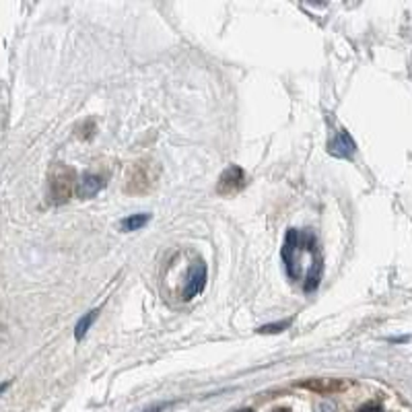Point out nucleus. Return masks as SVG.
Here are the masks:
<instances>
[{
    "label": "nucleus",
    "mask_w": 412,
    "mask_h": 412,
    "mask_svg": "<svg viewBox=\"0 0 412 412\" xmlns=\"http://www.w3.org/2000/svg\"><path fill=\"white\" fill-rule=\"evenodd\" d=\"M102 188L103 179L99 175H85L76 186V194H78V198H93L95 194H99Z\"/></svg>",
    "instance_id": "6"
},
{
    "label": "nucleus",
    "mask_w": 412,
    "mask_h": 412,
    "mask_svg": "<svg viewBox=\"0 0 412 412\" xmlns=\"http://www.w3.org/2000/svg\"><path fill=\"white\" fill-rule=\"evenodd\" d=\"M238 412H254V411H252V408H241V411H238Z\"/></svg>",
    "instance_id": "12"
},
{
    "label": "nucleus",
    "mask_w": 412,
    "mask_h": 412,
    "mask_svg": "<svg viewBox=\"0 0 412 412\" xmlns=\"http://www.w3.org/2000/svg\"><path fill=\"white\" fill-rule=\"evenodd\" d=\"M149 214L146 212H142V214H132V217H128V219H124L122 221V231H137L140 227H144L146 223H149Z\"/></svg>",
    "instance_id": "8"
},
{
    "label": "nucleus",
    "mask_w": 412,
    "mask_h": 412,
    "mask_svg": "<svg viewBox=\"0 0 412 412\" xmlns=\"http://www.w3.org/2000/svg\"><path fill=\"white\" fill-rule=\"evenodd\" d=\"M97 313H99V311H97V309H93V311H89L87 315H83V317L78 320V324H76V330H74V336H76L78 341H81V338L87 334V330L91 328V324L97 320Z\"/></svg>",
    "instance_id": "7"
},
{
    "label": "nucleus",
    "mask_w": 412,
    "mask_h": 412,
    "mask_svg": "<svg viewBox=\"0 0 412 412\" xmlns=\"http://www.w3.org/2000/svg\"><path fill=\"white\" fill-rule=\"evenodd\" d=\"M243 184H245V173L241 172L240 167L231 165L229 170H225V173L221 175L217 190H219L223 196H229V194L240 192L241 188H243Z\"/></svg>",
    "instance_id": "4"
},
{
    "label": "nucleus",
    "mask_w": 412,
    "mask_h": 412,
    "mask_svg": "<svg viewBox=\"0 0 412 412\" xmlns=\"http://www.w3.org/2000/svg\"><path fill=\"white\" fill-rule=\"evenodd\" d=\"M70 190H72V172L58 165L52 173V181H50V192H52V200L56 205L67 202L70 198Z\"/></svg>",
    "instance_id": "2"
},
{
    "label": "nucleus",
    "mask_w": 412,
    "mask_h": 412,
    "mask_svg": "<svg viewBox=\"0 0 412 412\" xmlns=\"http://www.w3.org/2000/svg\"><path fill=\"white\" fill-rule=\"evenodd\" d=\"M205 280H206L205 262H196V264L190 268V275H188V280H186V287H184L181 297H184L186 301H188V299H192V297H196V295L202 291Z\"/></svg>",
    "instance_id": "5"
},
{
    "label": "nucleus",
    "mask_w": 412,
    "mask_h": 412,
    "mask_svg": "<svg viewBox=\"0 0 412 412\" xmlns=\"http://www.w3.org/2000/svg\"><path fill=\"white\" fill-rule=\"evenodd\" d=\"M289 324L291 322H278V324H268V326H262L258 332L260 334H276V332H280V330H284V328H289Z\"/></svg>",
    "instance_id": "9"
},
{
    "label": "nucleus",
    "mask_w": 412,
    "mask_h": 412,
    "mask_svg": "<svg viewBox=\"0 0 412 412\" xmlns=\"http://www.w3.org/2000/svg\"><path fill=\"white\" fill-rule=\"evenodd\" d=\"M282 262L291 280L303 284L308 293L317 289L324 270V258L313 231L289 229L282 245Z\"/></svg>",
    "instance_id": "1"
},
{
    "label": "nucleus",
    "mask_w": 412,
    "mask_h": 412,
    "mask_svg": "<svg viewBox=\"0 0 412 412\" xmlns=\"http://www.w3.org/2000/svg\"><path fill=\"white\" fill-rule=\"evenodd\" d=\"M276 412H287V411H276Z\"/></svg>",
    "instance_id": "13"
},
{
    "label": "nucleus",
    "mask_w": 412,
    "mask_h": 412,
    "mask_svg": "<svg viewBox=\"0 0 412 412\" xmlns=\"http://www.w3.org/2000/svg\"><path fill=\"white\" fill-rule=\"evenodd\" d=\"M165 408V404H161V406H155V408H149V411H144V412H161Z\"/></svg>",
    "instance_id": "11"
},
{
    "label": "nucleus",
    "mask_w": 412,
    "mask_h": 412,
    "mask_svg": "<svg viewBox=\"0 0 412 412\" xmlns=\"http://www.w3.org/2000/svg\"><path fill=\"white\" fill-rule=\"evenodd\" d=\"M328 151H330V155H334L338 159H352L355 153H357V144L346 130H338L334 137L330 138Z\"/></svg>",
    "instance_id": "3"
},
{
    "label": "nucleus",
    "mask_w": 412,
    "mask_h": 412,
    "mask_svg": "<svg viewBox=\"0 0 412 412\" xmlns=\"http://www.w3.org/2000/svg\"><path fill=\"white\" fill-rule=\"evenodd\" d=\"M359 412H383V408H381L379 404H373V402H371V404H365V406H361V408H359Z\"/></svg>",
    "instance_id": "10"
}]
</instances>
